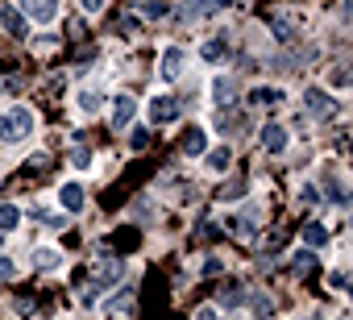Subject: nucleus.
Returning <instances> with one entry per match:
<instances>
[{"instance_id": "nucleus-1", "label": "nucleus", "mask_w": 353, "mask_h": 320, "mask_svg": "<svg viewBox=\"0 0 353 320\" xmlns=\"http://www.w3.org/2000/svg\"><path fill=\"white\" fill-rule=\"evenodd\" d=\"M121 274H125V262H121V258H104V262H96V266H92V279L79 287V299H83V303H92L104 287L121 283Z\"/></svg>"}, {"instance_id": "nucleus-2", "label": "nucleus", "mask_w": 353, "mask_h": 320, "mask_svg": "<svg viewBox=\"0 0 353 320\" xmlns=\"http://www.w3.org/2000/svg\"><path fill=\"white\" fill-rule=\"evenodd\" d=\"M38 129V121H34V112L30 108H9V112H0V141H21V137H30Z\"/></svg>"}, {"instance_id": "nucleus-3", "label": "nucleus", "mask_w": 353, "mask_h": 320, "mask_svg": "<svg viewBox=\"0 0 353 320\" xmlns=\"http://www.w3.org/2000/svg\"><path fill=\"white\" fill-rule=\"evenodd\" d=\"M303 104H307V117H312V121H332L336 108H341L324 88H307V92H303Z\"/></svg>"}, {"instance_id": "nucleus-4", "label": "nucleus", "mask_w": 353, "mask_h": 320, "mask_svg": "<svg viewBox=\"0 0 353 320\" xmlns=\"http://www.w3.org/2000/svg\"><path fill=\"white\" fill-rule=\"evenodd\" d=\"M145 112H150L154 125H170V121H179V100H174V96H154Z\"/></svg>"}, {"instance_id": "nucleus-5", "label": "nucleus", "mask_w": 353, "mask_h": 320, "mask_svg": "<svg viewBox=\"0 0 353 320\" xmlns=\"http://www.w3.org/2000/svg\"><path fill=\"white\" fill-rule=\"evenodd\" d=\"M59 204H63L67 212H83V204H88L83 183H63V188H59Z\"/></svg>"}, {"instance_id": "nucleus-6", "label": "nucleus", "mask_w": 353, "mask_h": 320, "mask_svg": "<svg viewBox=\"0 0 353 320\" xmlns=\"http://www.w3.org/2000/svg\"><path fill=\"white\" fill-rule=\"evenodd\" d=\"M21 9H26V17H34V21H54L59 0H21Z\"/></svg>"}, {"instance_id": "nucleus-7", "label": "nucleus", "mask_w": 353, "mask_h": 320, "mask_svg": "<svg viewBox=\"0 0 353 320\" xmlns=\"http://www.w3.org/2000/svg\"><path fill=\"white\" fill-rule=\"evenodd\" d=\"M287 141H291V133H287L283 125H274V121H270V125L262 129V146H266L270 154H283V150H287Z\"/></svg>"}, {"instance_id": "nucleus-8", "label": "nucleus", "mask_w": 353, "mask_h": 320, "mask_svg": "<svg viewBox=\"0 0 353 320\" xmlns=\"http://www.w3.org/2000/svg\"><path fill=\"white\" fill-rule=\"evenodd\" d=\"M129 312H133V291H129V287L104 303V316H108V320H121V316H129Z\"/></svg>"}, {"instance_id": "nucleus-9", "label": "nucleus", "mask_w": 353, "mask_h": 320, "mask_svg": "<svg viewBox=\"0 0 353 320\" xmlns=\"http://www.w3.org/2000/svg\"><path fill=\"white\" fill-rule=\"evenodd\" d=\"M179 75H183V50H174V46H170V50L162 54V79L174 83Z\"/></svg>"}, {"instance_id": "nucleus-10", "label": "nucleus", "mask_w": 353, "mask_h": 320, "mask_svg": "<svg viewBox=\"0 0 353 320\" xmlns=\"http://www.w3.org/2000/svg\"><path fill=\"white\" fill-rule=\"evenodd\" d=\"M200 54H204L208 63H225V59H229V38H225V34H216V38H208V42L200 46Z\"/></svg>"}, {"instance_id": "nucleus-11", "label": "nucleus", "mask_w": 353, "mask_h": 320, "mask_svg": "<svg viewBox=\"0 0 353 320\" xmlns=\"http://www.w3.org/2000/svg\"><path fill=\"white\" fill-rule=\"evenodd\" d=\"M133 108H137L133 96H117V100H112V129H125V125L133 121Z\"/></svg>"}, {"instance_id": "nucleus-12", "label": "nucleus", "mask_w": 353, "mask_h": 320, "mask_svg": "<svg viewBox=\"0 0 353 320\" xmlns=\"http://www.w3.org/2000/svg\"><path fill=\"white\" fill-rule=\"evenodd\" d=\"M0 21H5V30H9L13 38H26V34H30V17H21V13H13V9L0 13Z\"/></svg>"}, {"instance_id": "nucleus-13", "label": "nucleus", "mask_w": 353, "mask_h": 320, "mask_svg": "<svg viewBox=\"0 0 353 320\" xmlns=\"http://www.w3.org/2000/svg\"><path fill=\"white\" fill-rule=\"evenodd\" d=\"M208 150V137H204V129H188V137H183V154L188 158H200Z\"/></svg>"}, {"instance_id": "nucleus-14", "label": "nucleus", "mask_w": 353, "mask_h": 320, "mask_svg": "<svg viewBox=\"0 0 353 320\" xmlns=\"http://www.w3.org/2000/svg\"><path fill=\"white\" fill-rule=\"evenodd\" d=\"M303 246H307V250H324V246H328V229H324L320 221H312V225L303 229Z\"/></svg>"}, {"instance_id": "nucleus-15", "label": "nucleus", "mask_w": 353, "mask_h": 320, "mask_svg": "<svg viewBox=\"0 0 353 320\" xmlns=\"http://www.w3.org/2000/svg\"><path fill=\"white\" fill-rule=\"evenodd\" d=\"M21 225V208L17 204H0V233H13Z\"/></svg>"}, {"instance_id": "nucleus-16", "label": "nucleus", "mask_w": 353, "mask_h": 320, "mask_svg": "<svg viewBox=\"0 0 353 320\" xmlns=\"http://www.w3.org/2000/svg\"><path fill=\"white\" fill-rule=\"evenodd\" d=\"M212 96H216V104H221V108H229V104H233V96H237L233 79H221V75H216V83H212Z\"/></svg>"}, {"instance_id": "nucleus-17", "label": "nucleus", "mask_w": 353, "mask_h": 320, "mask_svg": "<svg viewBox=\"0 0 353 320\" xmlns=\"http://www.w3.org/2000/svg\"><path fill=\"white\" fill-rule=\"evenodd\" d=\"M287 100V92H279V88H254L250 92V104H283Z\"/></svg>"}, {"instance_id": "nucleus-18", "label": "nucleus", "mask_w": 353, "mask_h": 320, "mask_svg": "<svg viewBox=\"0 0 353 320\" xmlns=\"http://www.w3.org/2000/svg\"><path fill=\"white\" fill-rule=\"evenodd\" d=\"M75 104H79V112H88V117H92V112H100V104H104V96H100L96 88H83Z\"/></svg>"}, {"instance_id": "nucleus-19", "label": "nucleus", "mask_w": 353, "mask_h": 320, "mask_svg": "<svg viewBox=\"0 0 353 320\" xmlns=\"http://www.w3.org/2000/svg\"><path fill=\"white\" fill-rule=\"evenodd\" d=\"M291 270H295V274H312V270H316V250H299V254H291Z\"/></svg>"}, {"instance_id": "nucleus-20", "label": "nucleus", "mask_w": 353, "mask_h": 320, "mask_svg": "<svg viewBox=\"0 0 353 320\" xmlns=\"http://www.w3.org/2000/svg\"><path fill=\"white\" fill-rule=\"evenodd\" d=\"M30 217L42 221L46 229H63V225H67V217H63V212H50V208H30Z\"/></svg>"}, {"instance_id": "nucleus-21", "label": "nucleus", "mask_w": 353, "mask_h": 320, "mask_svg": "<svg viewBox=\"0 0 353 320\" xmlns=\"http://www.w3.org/2000/svg\"><path fill=\"white\" fill-rule=\"evenodd\" d=\"M34 266H38V270H59V266H63V254H59V250H38V254H34Z\"/></svg>"}, {"instance_id": "nucleus-22", "label": "nucleus", "mask_w": 353, "mask_h": 320, "mask_svg": "<svg viewBox=\"0 0 353 320\" xmlns=\"http://www.w3.org/2000/svg\"><path fill=\"white\" fill-rule=\"evenodd\" d=\"M137 9H141V17H150V21H162V17H166V5H162V0H141Z\"/></svg>"}, {"instance_id": "nucleus-23", "label": "nucleus", "mask_w": 353, "mask_h": 320, "mask_svg": "<svg viewBox=\"0 0 353 320\" xmlns=\"http://www.w3.org/2000/svg\"><path fill=\"white\" fill-rule=\"evenodd\" d=\"M250 229H258V208L254 204H245V212L237 217V233H250Z\"/></svg>"}, {"instance_id": "nucleus-24", "label": "nucleus", "mask_w": 353, "mask_h": 320, "mask_svg": "<svg viewBox=\"0 0 353 320\" xmlns=\"http://www.w3.org/2000/svg\"><path fill=\"white\" fill-rule=\"evenodd\" d=\"M229 163H233V154H229V150H225V146H221V150H212V154H208V167H212V171H225V167H229Z\"/></svg>"}, {"instance_id": "nucleus-25", "label": "nucleus", "mask_w": 353, "mask_h": 320, "mask_svg": "<svg viewBox=\"0 0 353 320\" xmlns=\"http://www.w3.org/2000/svg\"><path fill=\"white\" fill-rule=\"evenodd\" d=\"M250 308H254L258 320H266V316L274 312V308H270V295H250Z\"/></svg>"}, {"instance_id": "nucleus-26", "label": "nucleus", "mask_w": 353, "mask_h": 320, "mask_svg": "<svg viewBox=\"0 0 353 320\" xmlns=\"http://www.w3.org/2000/svg\"><path fill=\"white\" fill-rule=\"evenodd\" d=\"M26 88V75H0V92H21Z\"/></svg>"}, {"instance_id": "nucleus-27", "label": "nucleus", "mask_w": 353, "mask_h": 320, "mask_svg": "<svg viewBox=\"0 0 353 320\" xmlns=\"http://www.w3.org/2000/svg\"><path fill=\"white\" fill-rule=\"evenodd\" d=\"M324 192H328L336 204H345V188H341V179H332V175H328V179H324Z\"/></svg>"}, {"instance_id": "nucleus-28", "label": "nucleus", "mask_w": 353, "mask_h": 320, "mask_svg": "<svg viewBox=\"0 0 353 320\" xmlns=\"http://www.w3.org/2000/svg\"><path fill=\"white\" fill-rule=\"evenodd\" d=\"M71 163H75V167L83 171V167L92 163V150H88V146H75V150H71Z\"/></svg>"}, {"instance_id": "nucleus-29", "label": "nucleus", "mask_w": 353, "mask_h": 320, "mask_svg": "<svg viewBox=\"0 0 353 320\" xmlns=\"http://www.w3.org/2000/svg\"><path fill=\"white\" fill-rule=\"evenodd\" d=\"M129 146H133V150H145V146H150V133H145V129H133Z\"/></svg>"}, {"instance_id": "nucleus-30", "label": "nucleus", "mask_w": 353, "mask_h": 320, "mask_svg": "<svg viewBox=\"0 0 353 320\" xmlns=\"http://www.w3.org/2000/svg\"><path fill=\"white\" fill-rule=\"evenodd\" d=\"M328 283H332L336 291H345V287H349V279H345V270H332V274H328Z\"/></svg>"}, {"instance_id": "nucleus-31", "label": "nucleus", "mask_w": 353, "mask_h": 320, "mask_svg": "<svg viewBox=\"0 0 353 320\" xmlns=\"http://www.w3.org/2000/svg\"><path fill=\"white\" fill-rule=\"evenodd\" d=\"M133 217H137V221H150V204H145V200H137V204H133Z\"/></svg>"}, {"instance_id": "nucleus-32", "label": "nucleus", "mask_w": 353, "mask_h": 320, "mask_svg": "<svg viewBox=\"0 0 353 320\" xmlns=\"http://www.w3.org/2000/svg\"><path fill=\"white\" fill-rule=\"evenodd\" d=\"M196 320H225V316H221L216 308H200V312H196Z\"/></svg>"}, {"instance_id": "nucleus-33", "label": "nucleus", "mask_w": 353, "mask_h": 320, "mask_svg": "<svg viewBox=\"0 0 353 320\" xmlns=\"http://www.w3.org/2000/svg\"><path fill=\"white\" fill-rule=\"evenodd\" d=\"M13 274H17V266L9 258H0V279H13Z\"/></svg>"}, {"instance_id": "nucleus-34", "label": "nucleus", "mask_w": 353, "mask_h": 320, "mask_svg": "<svg viewBox=\"0 0 353 320\" xmlns=\"http://www.w3.org/2000/svg\"><path fill=\"white\" fill-rule=\"evenodd\" d=\"M332 83H336V88H349V71H345V67H341V71H332Z\"/></svg>"}, {"instance_id": "nucleus-35", "label": "nucleus", "mask_w": 353, "mask_h": 320, "mask_svg": "<svg viewBox=\"0 0 353 320\" xmlns=\"http://www.w3.org/2000/svg\"><path fill=\"white\" fill-rule=\"evenodd\" d=\"M241 192H245V183H229V188H225L221 196H225V200H233V196H241Z\"/></svg>"}, {"instance_id": "nucleus-36", "label": "nucleus", "mask_w": 353, "mask_h": 320, "mask_svg": "<svg viewBox=\"0 0 353 320\" xmlns=\"http://www.w3.org/2000/svg\"><path fill=\"white\" fill-rule=\"evenodd\" d=\"M79 5H83L88 13H100V9H104V0H79Z\"/></svg>"}]
</instances>
